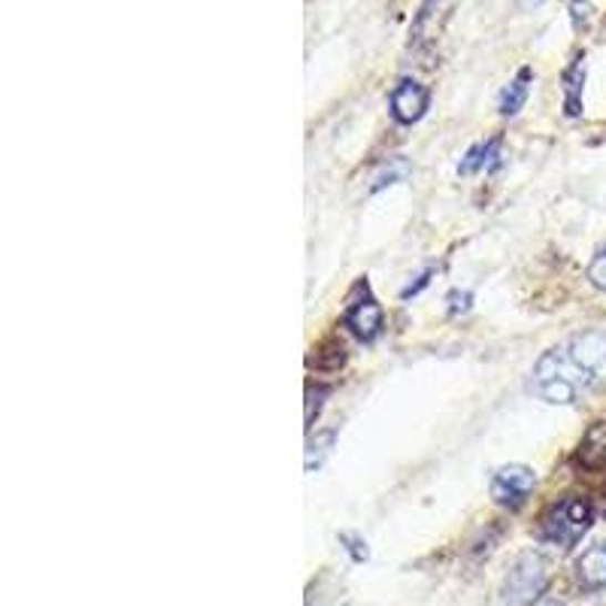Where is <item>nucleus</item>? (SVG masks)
Masks as SVG:
<instances>
[{"instance_id":"f257e3e1","label":"nucleus","mask_w":606,"mask_h":606,"mask_svg":"<svg viewBox=\"0 0 606 606\" xmlns=\"http://www.w3.org/2000/svg\"><path fill=\"white\" fill-rule=\"evenodd\" d=\"M606 370V331H579L540 355L531 391L546 403H573Z\"/></svg>"},{"instance_id":"f03ea898","label":"nucleus","mask_w":606,"mask_h":606,"mask_svg":"<svg viewBox=\"0 0 606 606\" xmlns=\"http://www.w3.org/2000/svg\"><path fill=\"white\" fill-rule=\"evenodd\" d=\"M592 518H595V510H592V504L585 497H564V501L552 506L549 513L543 515L540 537L567 549L592 527Z\"/></svg>"},{"instance_id":"7ed1b4c3","label":"nucleus","mask_w":606,"mask_h":606,"mask_svg":"<svg viewBox=\"0 0 606 606\" xmlns=\"http://www.w3.org/2000/svg\"><path fill=\"white\" fill-rule=\"evenodd\" d=\"M549 585V567L537 552H527L515 561L504 583V600L510 606H531Z\"/></svg>"},{"instance_id":"20e7f679","label":"nucleus","mask_w":606,"mask_h":606,"mask_svg":"<svg viewBox=\"0 0 606 606\" xmlns=\"http://www.w3.org/2000/svg\"><path fill=\"white\" fill-rule=\"evenodd\" d=\"M534 485H537V473L525 464H510V468H501L494 473L492 480V497L494 504L501 506H522L527 501V494L534 492Z\"/></svg>"},{"instance_id":"39448f33","label":"nucleus","mask_w":606,"mask_h":606,"mask_svg":"<svg viewBox=\"0 0 606 606\" xmlns=\"http://www.w3.org/2000/svg\"><path fill=\"white\" fill-rule=\"evenodd\" d=\"M428 103H431V92L424 89L422 82L403 80L394 92H391V115L394 122L401 125H415L424 113H428Z\"/></svg>"},{"instance_id":"423d86ee","label":"nucleus","mask_w":606,"mask_h":606,"mask_svg":"<svg viewBox=\"0 0 606 606\" xmlns=\"http://www.w3.org/2000/svg\"><path fill=\"white\" fill-rule=\"evenodd\" d=\"M343 321H346V328H352V333L358 337V340L370 343V340H377L379 331H382V307L367 295V288H364V298H358L349 304Z\"/></svg>"},{"instance_id":"0eeeda50","label":"nucleus","mask_w":606,"mask_h":606,"mask_svg":"<svg viewBox=\"0 0 606 606\" xmlns=\"http://www.w3.org/2000/svg\"><path fill=\"white\" fill-rule=\"evenodd\" d=\"M576 583L585 592H604L606 588V543H597L592 549H585L576 561Z\"/></svg>"},{"instance_id":"6e6552de","label":"nucleus","mask_w":606,"mask_h":606,"mask_svg":"<svg viewBox=\"0 0 606 606\" xmlns=\"http://www.w3.org/2000/svg\"><path fill=\"white\" fill-rule=\"evenodd\" d=\"M564 110L567 115L583 113V82H585V55L573 58V64L564 70Z\"/></svg>"},{"instance_id":"1a4fd4ad","label":"nucleus","mask_w":606,"mask_h":606,"mask_svg":"<svg viewBox=\"0 0 606 606\" xmlns=\"http://www.w3.org/2000/svg\"><path fill=\"white\" fill-rule=\"evenodd\" d=\"M497 158H501V140H489V143H480L468 152V161L461 164V173H476V171H492L497 167Z\"/></svg>"},{"instance_id":"9d476101","label":"nucleus","mask_w":606,"mask_h":606,"mask_svg":"<svg viewBox=\"0 0 606 606\" xmlns=\"http://www.w3.org/2000/svg\"><path fill=\"white\" fill-rule=\"evenodd\" d=\"M527 82H531V70H522L504 92H501V101H497V110L501 115H515L527 101Z\"/></svg>"},{"instance_id":"9b49d317","label":"nucleus","mask_w":606,"mask_h":606,"mask_svg":"<svg viewBox=\"0 0 606 606\" xmlns=\"http://www.w3.org/2000/svg\"><path fill=\"white\" fill-rule=\"evenodd\" d=\"M333 443V434H321L316 440H309L307 446V470H316L321 464V458L328 455V446Z\"/></svg>"},{"instance_id":"f8f14e48","label":"nucleus","mask_w":606,"mask_h":606,"mask_svg":"<svg viewBox=\"0 0 606 606\" xmlns=\"http://www.w3.org/2000/svg\"><path fill=\"white\" fill-rule=\"evenodd\" d=\"M588 279H592V286L606 291V249L597 255L595 261H592V267H588Z\"/></svg>"},{"instance_id":"ddd939ff","label":"nucleus","mask_w":606,"mask_h":606,"mask_svg":"<svg viewBox=\"0 0 606 606\" xmlns=\"http://www.w3.org/2000/svg\"><path fill=\"white\" fill-rule=\"evenodd\" d=\"M340 543H346V549H349V555H352L355 561H367V543L358 534H340Z\"/></svg>"},{"instance_id":"4468645a","label":"nucleus","mask_w":606,"mask_h":606,"mask_svg":"<svg viewBox=\"0 0 606 606\" xmlns=\"http://www.w3.org/2000/svg\"><path fill=\"white\" fill-rule=\"evenodd\" d=\"M321 398H325V389H309L307 391V412H304V419H307V428H312V415H319L321 410Z\"/></svg>"},{"instance_id":"2eb2a0df","label":"nucleus","mask_w":606,"mask_h":606,"mask_svg":"<svg viewBox=\"0 0 606 606\" xmlns=\"http://www.w3.org/2000/svg\"><path fill=\"white\" fill-rule=\"evenodd\" d=\"M449 312L452 316H458V312H468L470 309V291H452V298H449Z\"/></svg>"},{"instance_id":"dca6fc26","label":"nucleus","mask_w":606,"mask_h":606,"mask_svg":"<svg viewBox=\"0 0 606 606\" xmlns=\"http://www.w3.org/2000/svg\"><path fill=\"white\" fill-rule=\"evenodd\" d=\"M431 3H436V0H428V3H424V7H431Z\"/></svg>"}]
</instances>
